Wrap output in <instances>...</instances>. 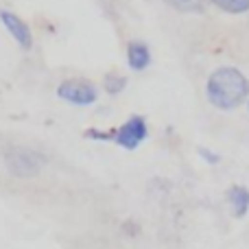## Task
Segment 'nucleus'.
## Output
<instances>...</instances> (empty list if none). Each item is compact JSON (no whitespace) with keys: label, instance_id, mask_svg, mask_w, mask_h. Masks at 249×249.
I'll use <instances>...</instances> for the list:
<instances>
[{"label":"nucleus","instance_id":"f257e3e1","mask_svg":"<svg viewBox=\"0 0 249 249\" xmlns=\"http://www.w3.org/2000/svg\"><path fill=\"white\" fill-rule=\"evenodd\" d=\"M206 96L216 109H223V112L236 109L249 99V79L232 66L216 68L208 77Z\"/></svg>","mask_w":249,"mask_h":249},{"label":"nucleus","instance_id":"f03ea898","mask_svg":"<svg viewBox=\"0 0 249 249\" xmlns=\"http://www.w3.org/2000/svg\"><path fill=\"white\" fill-rule=\"evenodd\" d=\"M48 158L35 149H26V146H13V149L4 151V164H7L9 173L20 179H31V177L39 175L44 166H46Z\"/></svg>","mask_w":249,"mask_h":249},{"label":"nucleus","instance_id":"7ed1b4c3","mask_svg":"<svg viewBox=\"0 0 249 249\" xmlns=\"http://www.w3.org/2000/svg\"><path fill=\"white\" fill-rule=\"evenodd\" d=\"M57 96L61 101L70 105H77V107H88V105H94L99 101V90L90 79H64L57 88Z\"/></svg>","mask_w":249,"mask_h":249},{"label":"nucleus","instance_id":"20e7f679","mask_svg":"<svg viewBox=\"0 0 249 249\" xmlns=\"http://www.w3.org/2000/svg\"><path fill=\"white\" fill-rule=\"evenodd\" d=\"M114 131H116L114 133V144H118L124 151H136L149 138V124H146L144 116L133 114Z\"/></svg>","mask_w":249,"mask_h":249},{"label":"nucleus","instance_id":"39448f33","mask_svg":"<svg viewBox=\"0 0 249 249\" xmlns=\"http://www.w3.org/2000/svg\"><path fill=\"white\" fill-rule=\"evenodd\" d=\"M0 22H2L4 29L9 31V35L20 44V48H24V51H31V48H33V33H31V26L26 24L20 16L2 9V11H0Z\"/></svg>","mask_w":249,"mask_h":249},{"label":"nucleus","instance_id":"423d86ee","mask_svg":"<svg viewBox=\"0 0 249 249\" xmlns=\"http://www.w3.org/2000/svg\"><path fill=\"white\" fill-rule=\"evenodd\" d=\"M127 64L131 70L136 72H142L151 66V51L144 42L140 39H133V42L127 44Z\"/></svg>","mask_w":249,"mask_h":249},{"label":"nucleus","instance_id":"0eeeda50","mask_svg":"<svg viewBox=\"0 0 249 249\" xmlns=\"http://www.w3.org/2000/svg\"><path fill=\"white\" fill-rule=\"evenodd\" d=\"M228 201H230V206H232L234 216L243 219L249 210V190L245 186H232V188L228 190Z\"/></svg>","mask_w":249,"mask_h":249},{"label":"nucleus","instance_id":"6e6552de","mask_svg":"<svg viewBox=\"0 0 249 249\" xmlns=\"http://www.w3.org/2000/svg\"><path fill=\"white\" fill-rule=\"evenodd\" d=\"M164 2L179 13H203L210 0H164Z\"/></svg>","mask_w":249,"mask_h":249},{"label":"nucleus","instance_id":"1a4fd4ad","mask_svg":"<svg viewBox=\"0 0 249 249\" xmlns=\"http://www.w3.org/2000/svg\"><path fill=\"white\" fill-rule=\"evenodd\" d=\"M124 88H127V77H124V74H118V72L105 74V79H103V90L107 92L109 96L121 94Z\"/></svg>","mask_w":249,"mask_h":249},{"label":"nucleus","instance_id":"9d476101","mask_svg":"<svg viewBox=\"0 0 249 249\" xmlns=\"http://www.w3.org/2000/svg\"><path fill=\"white\" fill-rule=\"evenodd\" d=\"M210 2L214 4L216 9H221V11L234 13V16L249 11V0H210Z\"/></svg>","mask_w":249,"mask_h":249},{"label":"nucleus","instance_id":"9b49d317","mask_svg":"<svg viewBox=\"0 0 249 249\" xmlns=\"http://www.w3.org/2000/svg\"><path fill=\"white\" fill-rule=\"evenodd\" d=\"M114 133L116 131H101V129H86V131H83V136L88 138V140H99V142H109L112 140L114 142Z\"/></svg>","mask_w":249,"mask_h":249},{"label":"nucleus","instance_id":"f8f14e48","mask_svg":"<svg viewBox=\"0 0 249 249\" xmlns=\"http://www.w3.org/2000/svg\"><path fill=\"white\" fill-rule=\"evenodd\" d=\"M199 155H201L203 160H206L208 164H219L221 162V158L216 153H212L210 149H203V146H199Z\"/></svg>","mask_w":249,"mask_h":249}]
</instances>
